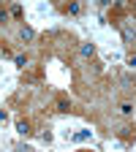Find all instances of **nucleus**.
Returning <instances> with one entry per match:
<instances>
[{"instance_id": "1", "label": "nucleus", "mask_w": 136, "mask_h": 152, "mask_svg": "<svg viewBox=\"0 0 136 152\" xmlns=\"http://www.w3.org/2000/svg\"><path fill=\"white\" fill-rule=\"evenodd\" d=\"M54 106H57V111H63V114H68V111H71V101L65 98V95H60V98H57V103H54Z\"/></svg>"}, {"instance_id": "2", "label": "nucleus", "mask_w": 136, "mask_h": 152, "mask_svg": "<svg viewBox=\"0 0 136 152\" xmlns=\"http://www.w3.org/2000/svg\"><path fill=\"white\" fill-rule=\"evenodd\" d=\"M16 133H22V136H30V133H33L30 122H27V120H19V122H16Z\"/></svg>"}, {"instance_id": "3", "label": "nucleus", "mask_w": 136, "mask_h": 152, "mask_svg": "<svg viewBox=\"0 0 136 152\" xmlns=\"http://www.w3.org/2000/svg\"><path fill=\"white\" fill-rule=\"evenodd\" d=\"M117 133H120L123 139H136V128H133V125H123Z\"/></svg>"}, {"instance_id": "4", "label": "nucleus", "mask_w": 136, "mask_h": 152, "mask_svg": "<svg viewBox=\"0 0 136 152\" xmlns=\"http://www.w3.org/2000/svg\"><path fill=\"white\" fill-rule=\"evenodd\" d=\"M19 35H22V41H33V35H35V33H33L30 27H22V30H19Z\"/></svg>"}, {"instance_id": "5", "label": "nucleus", "mask_w": 136, "mask_h": 152, "mask_svg": "<svg viewBox=\"0 0 136 152\" xmlns=\"http://www.w3.org/2000/svg\"><path fill=\"white\" fill-rule=\"evenodd\" d=\"M82 54H85V57H93V54H95V46H93V44H85V46H82Z\"/></svg>"}, {"instance_id": "6", "label": "nucleus", "mask_w": 136, "mask_h": 152, "mask_svg": "<svg viewBox=\"0 0 136 152\" xmlns=\"http://www.w3.org/2000/svg\"><path fill=\"white\" fill-rule=\"evenodd\" d=\"M65 14H79V3H71V6H63Z\"/></svg>"}, {"instance_id": "7", "label": "nucleus", "mask_w": 136, "mask_h": 152, "mask_svg": "<svg viewBox=\"0 0 136 152\" xmlns=\"http://www.w3.org/2000/svg\"><path fill=\"white\" fill-rule=\"evenodd\" d=\"M120 111L123 114H133V103H120Z\"/></svg>"}, {"instance_id": "8", "label": "nucleus", "mask_w": 136, "mask_h": 152, "mask_svg": "<svg viewBox=\"0 0 136 152\" xmlns=\"http://www.w3.org/2000/svg\"><path fill=\"white\" fill-rule=\"evenodd\" d=\"M16 65H22V68H25V65H27V57H25V54H19V57H16Z\"/></svg>"}, {"instance_id": "9", "label": "nucleus", "mask_w": 136, "mask_h": 152, "mask_svg": "<svg viewBox=\"0 0 136 152\" xmlns=\"http://www.w3.org/2000/svg\"><path fill=\"white\" fill-rule=\"evenodd\" d=\"M128 65H133V68H136V54H131V57H128Z\"/></svg>"}, {"instance_id": "10", "label": "nucleus", "mask_w": 136, "mask_h": 152, "mask_svg": "<svg viewBox=\"0 0 136 152\" xmlns=\"http://www.w3.org/2000/svg\"><path fill=\"white\" fill-rule=\"evenodd\" d=\"M19 152H33V149L30 147H19Z\"/></svg>"}]
</instances>
